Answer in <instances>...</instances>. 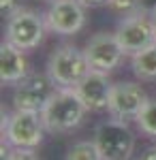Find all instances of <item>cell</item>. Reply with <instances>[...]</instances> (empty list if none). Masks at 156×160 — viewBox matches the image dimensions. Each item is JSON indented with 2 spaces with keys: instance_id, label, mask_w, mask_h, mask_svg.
Masks as SVG:
<instances>
[{
  "instance_id": "obj_1",
  "label": "cell",
  "mask_w": 156,
  "mask_h": 160,
  "mask_svg": "<svg viewBox=\"0 0 156 160\" xmlns=\"http://www.w3.org/2000/svg\"><path fill=\"white\" fill-rule=\"evenodd\" d=\"M86 113L88 109L73 88H58L45 105V109L41 111V118H43L47 132L66 135L84 122Z\"/></svg>"
},
{
  "instance_id": "obj_2",
  "label": "cell",
  "mask_w": 156,
  "mask_h": 160,
  "mask_svg": "<svg viewBox=\"0 0 156 160\" xmlns=\"http://www.w3.org/2000/svg\"><path fill=\"white\" fill-rule=\"evenodd\" d=\"M45 124L36 111L15 109L11 115H2V135L11 148L36 149L45 139Z\"/></svg>"
},
{
  "instance_id": "obj_3",
  "label": "cell",
  "mask_w": 156,
  "mask_h": 160,
  "mask_svg": "<svg viewBox=\"0 0 156 160\" xmlns=\"http://www.w3.org/2000/svg\"><path fill=\"white\" fill-rule=\"evenodd\" d=\"M47 71L49 79L58 88H75L86 75L90 73V66L86 60L84 49L75 45H60L51 51L47 58Z\"/></svg>"
},
{
  "instance_id": "obj_4",
  "label": "cell",
  "mask_w": 156,
  "mask_h": 160,
  "mask_svg": "<svg viewBox=\"0 0 156 160\" xmlns=\"http://www.w3.org/2000/svg\"><path fill=\"white\" fill-rule=\"evenodd\" d=\"M94 143L101 149L103 160H131L135 149V135L128 122L111 118L94 128Z\"/></svg>"
},
{
  "instance_id": "obj_5",
  "label": "cell",
  "mask_w": 156,
  "mask_h": 160,
  "mask_svg": "<svg viewBox=\"0 0 156 160\" xmlns=\"http://www.w3.org/2000/svg\"><path fill=\"white\" fill-rule=\"evenodd\" d=\"M45 15L32 11V9H19L7 19L4 26V41H9L11 45L19 47V49H34L43 43L45 38Z\"/></svg>"
},
{
  "instance_id": "obj_6",
  "label": "cell",
  "mask_w": 156,
  "mask_h": 160,
  "mask_svg": "<svg viewBox=\"0 0 156 160\" xmlns=\"http://www.w3.org/2000/svg\"><path fill=\"white\" fill-rule=\"evenodd\" d=\"M116 38L126 56H135L156 43V30L152 15L143 11L124 15L116 28Z\"/></svg>"
},
{
  "instance_id": "obj_7",
  "label": "cell",
  "mask_w": 156,
  "mask_h": 160,
  "mask_svg": "<svg viewBox=\"0 0 156 160\" xmlns=\"http://www.w3.org/2000/svg\"><path fill=\"white\" fill-rule=\"evenodd\" d=\"M56 90H58V86L49 79L47 73H28L13 88V107L22 111L41 113Z\"/></svg>"
},
{
  "instance_id": "obj_8",
  "label": "cell",
  "mask_w": 156,
  "mask_h": 160,
  "mask_svg": "<svg viewBox=\"0 0 156 160\" xmlns=\"http://www.w3.org/2000/svg\"><path fill=\"white\" fill-rule=\"evenodd\" d=\"M84 53L90 71H98V73L107 75L113 68H118L126 56L116 38V32H98L94 37H90L84 47Z\"/></svg>"
},
{
  "instance_id": "obj_9",
  "label": "cell",
  "mask_w": 156,
  "mask_h": 160,
  "mask_svg": "<svg viewBox=\"0 0 156 160\" xmlns=\"http://www.w3.org/2000/svg\"><path fill=\"white\" fill-rule=\"evenodd\" d=\"M86 7L79 0H51L49 9L45 11V24L47 30L60 34V37H71L77 34L86 26Z\"/></svg>"
},
{
  "instance_id": "obj_10",
  "label": "cell",
  "mask_w": 156,
  "mask_h": 160,
  "mask_svg": "<svg viewBox=\"0 0 156 160\" xmlns=\"http://www.w3.org/2000/svg\"><path fill=\"white\" fill-rule=\"evenodd\" d=\"M148 100L150 98H148L145 90L139 83H135V81H120V83H113L107 111L111 118L128 122V120H135L139 115V111L145 107Z\"/></svg>"
},
{
  "instance_id": "obj_11",
  "label": "cell",
  "mask_w": 156,
  "mask_h": 160,
  "mask_svg": "<svg viewBox=\"0 0 156 160\" xmlns=\"http://www.w3.org/2000/svg\"><path fill=\"white\" fill-rule=\"evenodd\" d=\"M73 90L77 92V96L81 98V102L86 105L88 111H103V109L109 107V98H111L113 83L109 81L107 73L90 71Z\"/></svg>"
},
{
  "instance_id": "obj_12",
  "label": "cell",
  "mask_w": 156,
  "mask_h": 160,
  "mask_svg": "<svg viewBox=\"0 0 156 160\" xmlns=\"http://www.w3.org/2000/svg\"><path fill=\"white\" fill-rule=\"evenodd\" d=\"M28 75V60L24 49L4 41L0 45V79L2 83H17Z\"/></svg>"
},
{
  "instance_id": "obj_13",
  "label": "cell",
  "mask_w": 156,
  "mask_h": 160,
  "mask_svg": "<svg viewBox=\"0 0 156 160\" xmlns=\"http://www.w3.org/2000/svg\"><path fill=\"white\" fill-rule=\"evenodd\" d=\"M131 68L137 79L141 81H156V43L148 49L131 56Z\"/></svg>"
},
{
  "instance_id": "obj_14",
  "label": "cell",
  "mask_w": 156,
  "mask_h": 160,
  "mask_svg": "<svg viewBox=\"0 0 156 160\" xmlns=\"http://www.w3.org/2000/svg\"><path fill=\"white\" fill-rule=\"evenodd\" d=\"M64 160H103V154L94 143V139L92 141H77L69 148Z\"/></svg>"
},
{
  "instance_id": "obj_15",
  "label": "cell",
  "mask_w": 156,
  "mask_h": 160,
  "mask_svg": "<svg viewBox=\"0 0 156 160\" xmlns=\"http://www.w3.org/2000/svg\"><path fill=\"white\" fill-rule=\"evenodd\" d=\"M135 122H137L139 130L143 135L156 139V98L145 102V107L139 111V115L135 118Z\"/></svg>"
},
{
  "instance_id": "obj_16",
  "label": "cell",
  "mask_w": 156,
  "mask_h": 160,
  "mask_svg": "<svg viewBox=\"0 0 156 160\" xmlns=\"http://www.w3.org/2000/svg\"><path fill=\"white\" fill-rule=\"evenodd\" d=\"M109 7L122 15H131L139 11V0H109Z\"/></svg>"
},
{
  "instance_id": "obj_17",
  "label": "cell",
  "mask_w": 156,
  "mask_h": 160,
  "mask_svg": "<svg viewBox=\"0 0 156 160\" xmlns=\"http://www.w3.org/2000/svg\"><path fill=\"white\" fill-rule=\"evenodd\" d=\"M4 160H39L34 149H26V148H13L9 152V156Z\"/></svg>"
},
{
  "instance_id": "obj_18",
  "label": "cell",
  "mask_w": 156,
  "mask_h": 160,
  "mask_svg": "<svg viewBox=\"0 0 156 160\" xmlns=\"http://www.w3.org/2000/svg\"><path fill=\"white\" fill-rule=\"evenodd\" d=\"M22 9V2L19 0H0V13H2V17H11L13 13H17Z\"/></svg>"
},
{
  "instance_id": "obj_19",
  "label": "cell",
  "mask_w": 156,
  "mask_h": 160,
  "mask_svg": "<svg viewBox=\"0 0 156 160\" xmlns=\"http://www.w3.org/2000/svg\"><path fill=\"white\" fill-rule=\"evenodd\" d=\"M139 11L143 13H156V0H139Z\"/></svg>"
},
{
  "instance_id": "obj_20",
  "label": "cell",
  "mask_w": 156,
  "mask_h": 160,
  "mask_svg": "<svg viewBox=\"0 0 156 160\" xmlns=\"http://www.w3.org/2000/svg\"><path fill=\"white\" fill-rule=\"evenodd\" d=\"M139 160H156V145H150V148L141 154V158H139Z\"/></svg>"
},
{
  "instance_id": "obj_21",
  "label": "cell",
  "mask_w": 156,
  "mask_h": 160,
  "mask_svg": "<svg viewBox=\"0 0 156 160\" xmlns=\"http://www.w3.org/2000/svg\"><path fill=\"white\" fill-rule=\"evenodd\" d=\"M84 7H101V4H109V0H79Z\"/></svg>"
},
{
  "instance_id": "obj_22",
  "label": "cell",
  "mask_w": 156,
  "mask_h": 160,
  "mask_svg": "<svg viewBox=\"0 0 156 160\" xmlns=\"http://www.w3.org/2000/svg\"><path fill=\"white\" fill-rule=\"evenodd\" d=\"M152 22H154V30H156V13H152Z\"/></svg>"
}]
</instances>
